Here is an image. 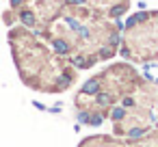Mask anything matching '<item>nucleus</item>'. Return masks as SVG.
<instances>
[{
	"label": "nucleus",
	"instance_id": "5",
	"mask_svg": "<svg viewBox=\"0 0 158 147\" xmlns=\"http://www.w3.org/2000/svg\"><path fill=\"white\" fill-rule=\"evenodd\" d=\"M126 112H123V108H115V112H113V119H119V117H123Z\"/></svg>",
	"mask_w": 158,
	"mask_h": 147
},
{
	"label": "nucleus",
	"instance_id": "6",
	"mask_svg": "<svg viewBox=\"0 0 158 147\" xmlns=\"http://www.w3.org/2000/svg\"><path fill=\"white\" fill-rule=\"evenodd\" d=\"M22 2H24V0H11V7H20Z\"/></svg>",
	"mask_w": 158,
	"mask_h": 147
},
{
	"label": "nucleus",
	"instance_id": "2",
	"mask_svg": "<svg viewBox=\"0 0 158 147\" xmlns=\"http://www.w3.org/2000/svg\"><path fill=\"white\" fill-rule=\"evenodd\" d=\"M52 46H54V50H56V52H61V54H67V52H69V43H65L63 39L52 41Z\"/></svg>",
	"mask_w": 158,
	"mask_h": 147
},
{
	"label": "nucleus",
	"instance_id": "1",
	"mask_svg": "<svg viewBox=\"0 0 158 147\" xmlns=\"http://www.w3.org/2000/svg\"><path fill=\"white\" fill-rule=\"evenodd\" d=\"M98 91H100V80H98V78L87 80L85 87H82V93H85V95H95Z\"/></svg>",
	"mask_w": 158,
	"mask_h": 147
},
{
	"label": "nucleus",
	"instance_id": "4",
	"mask_svg": "<svg viewBox=\"0 0 158 147\" xmlns=\"http://www.w3.org/2000/svg\"><path fill=\"white\" fill-rule=\"evenodd\" d=\"M147 18H149L147 13H136V15H132V18H130V22H128V24H130V26H136L139 22H145Z\"/></svg>",
	"mask_w": 158,
	"mask_h": 147
},
{
	"label": "nucleus",
	"instance_id": "3",
	"mask_svg": "<svg viewBox=\"0 0 158 147\" xmlns=\"http://www.w3.org/2000/svg\"><path fill=\"white\" fill-rule=\"evenodd\" d=\"M20 20L26 24V26H33L35 24V15L31 13V11H22V15H20Z\"/></svg>",
	"mask_w": 158,
	"mask_h": 147
}]
</instances>
